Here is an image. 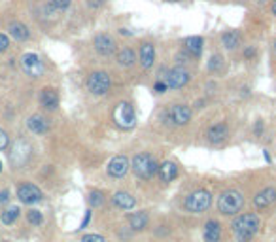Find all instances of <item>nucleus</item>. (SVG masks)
I'll list each match as a JSON object with an SVG mask.
<instances>
[{
	"label": "nucleus",
	"instance_id": "1",
	"mask_svg": "<svg viewBox=\"0 0 276 242\" xmlns=\"http://www.w3.org/2000/svg\"><path fill=\"white\" fill-rule=\"evenodd\" d=\"M261 227V219L258 214H242L233 222V231L239 238V242H248L250 238L258 235Z\"/></svg>",
	"mask_w": 276,
	"mask_h": 242
},
{
	"label": "nucleus",
	"instance_id": "2",
	"mask_svg": "<svg viewBox=\"0 0 276 242\" xmlns=\"http://www.w3.org/2000/svg\"><path fill=\"white\" fill-rule=\"evenodd\" d=\"M244 208V195L237 189L223 191L218 199V210L223 216H237Z\"/></svg>",
	"mask_w": 276,
	"mask_h": 242
},
{
	"label": "nucleus",
	"instance_id": "3",
	"mask_svg": "<svg viewBox=\"0 0 276 242\" xmlns=\"http://www.w3.org/2000/svg\"><path fill=\"white\" fill-rule=\"evenodd\" d=\"M210 205H212V195L206 189H197V191L189 193L188 199L183 201L186 210L191 214H202L210 208Z\"/></svg>",
	"mask_w": 276,
	"mask_h": 242
},
{
	"label": "nucleus",
	"instance_id": "4",
	"mask_svg": "<svg viewBox=\"0 0 276 242\" xmlns=\"http://www.w3.org/2000/svg\"><path fill=\"white\" fill-rule=\"evenodd\" d=\"M132 170L136 172V176L144 178V180H150L157 174L159 167H157V161L150 153H138V156L132 157Z\"/></svg>",
	"mask_w": 276,
	"mask_h": 242
},
{
	"label": "nucleus",
	"instance_id": "5",
	"mask_svg": "<svg viewBox=\"0 0 276 242\" xmlns=\"http://www.w3.org/2000/svg\"><path fill=\"white\" fill-rule=\"evenodd\" d=\"M113 121L120 125L121 129H132L136 123V114L129 102H120L113 110Z\"/></svg>",
	"mask_w": 276,
	"mask_h": 242
},
{
	"label": "nucleus",
	"instance_id": "6",
	"mask_svg": "<svg viewBox=\"0 0 276 242\" xmlns=\"http://www.w3.org/2000/svg\"><path fill=\"white\" fill-rule=\"evenodd\" d=\"M32 156V148L27 140H17L10 151V161L13 167H25Z\"/></svg>",
	"mask_w": 276,
	"mask_h": 242
},
{
	"label": "nucleus",
	"instance_id": "7",
	"mask_svg": "<svg viewBox=\"0 0 276 242\" xmlns=\"http://www.w3.org/2000/svg\"><path fill=\"white\" fill-rule=\"evenodd\" d=\"M112 85V80H110V74L108 72H102V70H97L93 74H89L87 78V89L93 95H104Z\"/></svg>",
	"mask_w": 276,
	"mask_h": 242
},
{
	"label": "nucleus",
	"instance_id": "8",
	"mask_svg": "<svg viewBox=\"0 0 276 242\" xmlns=\"http://www.w3.org/2000/svg\"><path fill=\"white\" fill-rule=\"evenodd\" d=\"M21 67L25 70V74L32 76V78H40L44 74V62L42 59L36 55V53H25L21 57Z\"/></svg>",
	"mask_w": 276,
	"mask_h": 242
},
{
	"label": "nucleus",
	"instance_id": "9",
	"mask_svg": "<svg viewBox=\"0 0 276 242\" xmlns=\"http://www.w3.org/2000/svg\"><path fill=\"white\" fill-rule=\"evenodd\" d=\"M167 119H169L172 125H178V127L188 125L189 119H191V108H189V106H186V104L170 106L169 110H167Z\"/></svg>",
	"mask_w": 276,
	"mask_h": 242
},
{
	"label": "nucleus",
	"instance_id": "10",
	"mask_svg": "<svg viewBox=\"0 0 276 242\" xmlns=\"http://www.w3.org/2000/svg\"><path fill=\"white\" fill-rule=\"evenodd\" d=\"M17 197L25 205H34V203H40L44 195L40 191V187L34 186V184H23V186L17 187Z\"/></svg>",
	"mask_w": 276,
	"mask_h": 242
},
{
	"label": "nucleus",
	"instance_id": "11",
	"mask_svg": "<svg viewBox=\"0 0 276 242\" xmlns=\"http://www.w3.org/2000/svg\"><path fill=\"white\" fill-rule=\"evenodd\" d=\"M165 83H167V87L169 89H180V87L188 85L189 81V72L183 69H170L167 74H165Z\"/></svg>",
	"mask_w": 276,
	"mask_h": 242
},
{
	"label": "nucleus",
	"instance_id": "12",
	"mask_svg": "<svg viewBox=\"0 0 276 242\" xmlns=\"http://www.w3.org/2000/svg\"><path fill=\"white\" fill-rule=\"evenodd\" d=\"M93 46L97 53L102 57H110L113 55V51H116V42H113L112 36H108V34H97L93 40Z\"/></svg>",
	"mask_w": 276,
	"mask_h": 242
},
{
	"label": "nucleus",
	"instance_id": "13",
	"mask_svg": "<svg viewBox=\"0 0 276 242\" xmlns=\"http://www.w3.org/2000/svg\"><path fill=\"white\" fill-rule=\"evenodd\" d=\"M129 159L125 156H116L112 161L108 163V174L112 178H123L127 172H129Z\"/></svg>",
	"mask_w": 276,
	"mask_h": 242
},
{
	"label": "nucleus",
	"instance_id": "14",
	"mask_svg": "<svg viewBox=\"0 0 276 242\" xmlns=\"http://www.w3.org/2000/svg\"><path fill=\"white\" fill-rule=\"evenodd\" d=\"M138 59H140V64H142V69H151L153 67V61H155V46L150 42H144L140 46V50H138Z\"/></svg>",
	"mask_w": 276,
	"mask_h": 242
},
{
	"label": "nucleus",
	"instance_id": "15",
	"mask_svg": "<svg viewBox=\"0 0 276 242\" xmlns=\"http://www.w3.org/2000/svg\"><path fill=\"white\" fill-rule=\"evenodd\" d=\"M274 201H276V189H274V187H267V189H263L261 193H258V195H256V199H254V206H256V208H259V210H263V208H267V206L272 205Z\"/></svg>",
	"mask_w": 276,
	"mask_h": 242
},
{
	"label": "nucleus",
	"instance_id": "16",
	"mask_svg": "<svg viewBox=\"0 0 276 242\" xmlns=\"http://www.w3.org/2000/svg\"><path fill=\"white\" fill-rule=\"evenodd\" d=\"M202 43H204V40L201 36H189L183 40V51L189 53L191 59H197L202 53Z\"/></svg>",
	"mask_w": 276,
	"mask_h": 242
},
{
	"label": "nucleus",
	"instance_id": "17",
	"mask_svg": "<svg viewBox=\"0 0 276 242\" xmlns=\"http://www.w3.org/2000/svg\"><path fill=\"white\" fill-rule=\"evenodd\" d=\"M27 127L31 133L34 135H45L48 130H50V123H48V119L44 116H31V118L27 119Z\"/></svg>",
	"mask_w": 276,
	"mask_h": 242
},
{
	"label": "nucleus",
	"instance_id": "18",
	"mask_svg": "<svg viewBox=\"0 0 276 242\" xmlns=\"http://www.w3.org/2000/svg\"><path fill=\"white\" fill-rule=\"evenodd\" d=\"M206 137H208V140H210V142H214V144L223 142V140H225V138L229 137V127H227L225 123H216V125H212V127L208 129Z\"/></svg>",
	"mask_w": 276,
	"mask_h": 242
},
{
	"label": "nucleus",
	"instance_id": "19",
	"mask_svg": "<svg viewBox=\"0 0 276 242\" xmlns=\"http://www.w3.org/2000/svg\"><path fill=\"white\" fill-rule=\"evenodd\" d=\"M40 104L48 108V110H55L57 106H59V95H57L55 89H50V87H45L42 89V93H40Z\"/></svg>",
	"mask_w": 276,
	"mask_h": 242
},
{
	"label": "nucleus",
	"instance_id": "20",
	"mask_svg": "<svg viewBox=\"0 0 276 242\" xmlns=\"http://www.w3.org/2000/svg\"><path fill=\"white\" fill-rule=\"evenodd\" d=\"M113 205L118 206V208H121V210H131V208L136 206V199L132 197L131 193L118 191L113 195Z\"/></svg>",
	"mask_w": 276,
	"mask_h": 242
},
{
	"label": "nucleus",
	"instance_id": "21",
	"mask_svg": "<svg viewBox=\"0 0 276 242\" xmlns=\"http://www.w3.org/2000/svg\"><path fill=\"white\" fill-rule=\"evenodd\" d=\"M10 36L13 40H17V42H25V40L31 38V32H29L27 25H23L21 21H13V23H10Z\"/></svg>",
	"mask_w": 276,
	"mask_h": 242
},
{
	"label": "nucleus",
	"instance_id": "22",
	"mask_svg": "<svg viewBox=\"0 0 276 242\" xmlns=\"http://www.w3.org/2000/svg\"><path fill=\"white\" fill-rule=\"evenodd\" d=\"M202 236H204V242H220L221 238V227L218 222H208L206 225H204V233H202Z\"/></svg>",
	"mask_w": 276,
	"mask_h": 242
},
{
	"label": "nucleus",
	"instance_id": "23",
	"mask_svg": "<svg viewBox=\"0 0 276 242\" xmlns=\"http://www.w3.org/2000/svg\"><path fill=\"white\" fill-rule=\"evenodd\" d=\"M157 174H159V178L163 182H172L176 176H178V167H176L172 161H165L163 165L159 167Z\"/></svg>",
	"mask_w": 276,
	"mask_h": 242
},
{
	"label": "nucleus",
	"instance_id": "24",
	"mask_svg": "<svg viewBox=\"0 0 276 242\" xmlns=\"http://www.w3.org/2000/svg\"><path fill=\"white\" fill-rule=\"evenodd\" d=\"M136 62V53L131 50V48H123V50L118 53V64L123 67V69H129Z\"/></svg>",
	"mask_w": 276,
	"mask_h": 242
},
{
	"label": "nucleus",
	"instance_id": "25",
	"mask_svg": "<svg viewBox=\"0 0 276 242\" xmlns=\"http://www.w3.org/2000/svg\"><path fill=\"white\" fill-rule=\"evenodd\" d=\"M221 43L227 50H237L240 46V34L237 31H227L221 34Z\"/></svg>",
	"mask_w": 276,
	"mask_h": 242
},
{
	"label": "nucleus",
	"instance_id": "26",
	"mask_svg": "<svg viewBox=\"0 0 276 242\" xmlns=\"http://www.w3.org/2000/svg\"><path fill=\"white\" fill-rule=\"evenodd\" d=\"M129 224L134 231H144L148 227V214L146 212H136L129 217Z\"/></svg>",
	"mask_w": 276,
	"mask_h": 242
},
{
	"label": "nucleus",
	"instance_id": "27",
	"mask_svg": "<svg viewBox=\"0 0 276 242\" xmlns=\"http://www.w3.org/2000/svg\"><path fill=\"white\" fill-rule=\"evenodd\" d=\"M19 208L17 206H12V208H8V210H4L2 214H0V222L4 225H12L15 224V219L19 217Z\"/></svg>",
	"mask_w": 276,
	"mask_h": 242
},
{
	"label": "nucleus",
	"instance_id": "28",
	"mask_svg": "<svg viewBox=\"0 0 276 242\" xmlns=\"http://www.w3.org/2000/svg\"><path fill=\"white\" fill-rule=\"evenodd\" d=\"M89 203H91L93 208H99V206L104 205V195H102L101 191H91V195H89Z\"/></svg>",
	"mask_w": 276,
	"mask_h": 242
},
{
	"label": "nucleus",
	"instance_id": "29",
	"mask_svg": "<svg viewBox=\"0 0 276 242\" xmlns=\"http://www.w3.org/2000/svg\"><path fill=\"white\" fill-rule=\"evenodd\" d=\"M223 67V57L221 55H212L210 57V62H208V69L214 70V72H218V70Z\"/></svg>",
	"mask_w": 276,
	"mask_h": 242
},
{
	"label": "nucleus",
	"instance_id": "30",
	"mask_svg": "<svg viewBox=\"0 0 276 242\" xmlns=\"http://www.w3.org/2000/svg\"><path fill=\"white\" fill-rule=\"evenodd\" d=\"M27 219H29V224H32V225H42V222H44L42 212H38V210L29 212V214H27Z\"/></svg>",
	"mask_w": 276,
	"mask_h": 242
},
{
	"label": "nucleus",
	"instance_id": "31",
	"mask_svg": "<svg viewBox=\"0 0 276 242\" xmlns=\"http://www.w3.org/2000/svg\"><path fill=\"white\" fill-rule=\"evenodd\" d=\"M51 2L57 10H68L70 4H72V0H51Z\"/></svg>",
	"mask_w": 276,
	"mask_h": 242
},
{
	"label": "nucleus",
	"instance_id": "32",
	"mask_svg": "<svg viewBox=\"0 0 276 242\" xmlns=\"http://www.w3.org/2000/svg\"><path fill=\"white\" fill-rule=\"evenodd\" d=\"M8 48H10V38H8L6 34H2V32H0V53L8 51Z\"/></svg>",
	"mask_w": 276,
	"mask_h": 242
},
{
	"label": "nucleus",
	"instance_id": "33",
	"mask_svg": "<svg viewBox=\"0 0 276 242\" xmlns=\"http://www.w3.org/2000/svg\"><path fill=\"white\" fill-rule=\"evenodd\" d=\"M8 144H10V137H8V133L0 129V149H6Z\"/></svg>",
	"mask_w": 276,
	"mask_h": 242
},
{
	"label": "nucleus",
	"instance_id": "34",
	"mask_svg": "<svg viewBox=\"0 0 276 242\" xmlns=\"http://www.w3.org/2000/svg\"><path fill=\"white\" fill-rule=\"evenodd\" d=\"M82 242H106V240H104V236L101 235H85L82 238Z\"/></svg>",
	"mask_w": 276,
	"mask_h": 242
},
{
	"label": "nucleus",
	"instance_id": "35",
	"mask_svg": "<svg viewBox=\"0 0 276 242\" xmlns=\"http://www.w3.org/2000/svg\"><path fill=\"white\" fill-rule=\"evenodd\" d=\"M8 201H10V191H0V206L2 205H8Z\"/></svg>",
	"mask_w": 276,
	"mask_h": 242
},
{
	"label": "nucleus",
	"instance_id": "36",
	"mask_svg": "<svg viewBox=\"0 0 276 242\" xmlns=\"http://www.w3.org/2000/svg\"><path fill=\"white\" fill-rule=\"evenodd\" d=\"M244 57L246 59H254V57H256V48H254V46H248L244 50Z\"/></svg>",
	"mask_w": 276,
	"mask_h": 242
},
{
	"label": "nucleus",
	"instance_id": "37",
	"mask_svg": "<svg viewBox=\"0 0 276 242\" xmlns=\"http://www.w3.org/2000/svg\"><path fill=\"white\" fill-rule=\"evenodd\" d=\"M153 89H155L157 93H165V91H167L169 87H167V83H165V81H157L155 87H153Z\"/></svg>",
	"mask_w": 276,
	"mask_h": 242
},
{
	"label": "nucleus",
	"instance_id": "38",
	"mask_svg": "<svg viewBox=\"0 0 276 242\" xmlns=\"http://www.w3.org/2000/svg\"><path fill=\"white\" fill-rule=\"evenodd\" d=\"M89 8H93V10H97V8H101L102 4H104V0H87Z\"/></svg>",
	"mask_w": 276,
	"mask_h": 242
},
{
	"label": "nucleus",
	"instance_id": "39",
	"mask_svg": "<svg viewBox=\"0 0 276 242\" xmlns=\"http://www.w3.org/2000/svg\"><path fill=\"white\" fill-rule=\"evenodd\" d=\"M261 129H263V125H261V123L256 125V133H261Z\"/></svg>",
	"mask_w": 276,
	"mask_h": 242
},
{
	"label": "nucleus",
	"instance_id": "40",
	"mask_svg": "<svg viewBox=\"0 0 276 242\" xmlns=\"http://www.w3.org/2000/svg\"><path fill=\"white\" fill-rule=\"evenodd\" d=\"M272 12H274V15H276V0H274V4H272Z\"/></svg>",
	"mask_w": 276,
	"mask_h": 242
},
{
	"label": "nucleus",
	"instance_id": "41",
	"mask_svg": "<svg viewBox=\"0 0 276 242\" xmlns=\"http://www.w3.org/2000/svg\"><path fill=\"white\" fill-rule=\"evenodd\" d=\"M169 2H178V0H169Z\"/></svg>",
	"mask_w": 276,
	"mask_h": 242
},
{
	"label": "nucleus",
	"instance_id": "42",
	"mask_svg": "<svg viewBox=\"0 0 276 242\" xmlns=\"http://www.w3.org/2000/svg\"><path fill=\"white\" fill-rule=\"evenodd\" d=\"M0 170H2V163H0Z\"/></svg>",
	"mask_w": 276,
	"mask_h": 242
},
{
	"label": "nucleus",
	"instance_id": "43",
	"mask_svg": "<svg viewBox=\"0 0 276 242\" xmlns=\"http://www.w3.org/2000/svg\"><path fill=\"white\" fill-rule=\"evenodd\" d=\"M274 50H276V40H274Z\"/></svg>",
	"mask_w": 276,
	"mask_h": 242
}]
</instances>
